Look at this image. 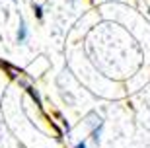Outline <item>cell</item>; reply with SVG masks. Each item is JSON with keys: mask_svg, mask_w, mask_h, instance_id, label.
I'll use <instances>...</instances> for the list:
<instances>
[{"mask_svg": "<svg viewBox=\"0 0 150 148\" xmlns=\"http://www.w3.org/2000/svg\"><path fill=\"white\" fill-rule=\"evenodd\" d=\"M101 129H103V121H100V123H98V127H94V129H92V140H94L96 144H100V138H101Z\"/></svg>", "mask_w": 150, "mask_h": 148, "instance_id": "6da1fadb", "label": "cell"}, {"mask_svg": "<svg viewBox=\"0 0 150 148\" xmlns=\"http://www.w3.org/2000/svg\"><path fill=\"white\" fill-rule=\"evenodd\" d=\"M25 39H28V25H25L23 22H20V29H18V41H20V43H23Z\"/></svg>", "mask_w": 150, "mask_h": 148, "instance_id": "7a4b0ae2", "label": "cell"}, {"mask_svg": "<svg viewBox=\"0 0 150 148\" xmlns=\"http://www.w3.org/2000/svg\"><path fill=\"white\" fill-rule=\"evenodd\" d=\"M25 90H28V92H29V96H31V98L35 99L37 107H43V105H41V98H39V92H37V90H35L33 86H25Z\"/></svg>", "mask_w": 150, "mask_h": 148, "instance_id": "3957f363", "label": "cell"}, {"mask_svg": "<svg viewBox=\"0 0 150 148\" xmlns=\"http://www.w3.org/2000/svg\"><path fill=\"white\" fill-rule=\"evenodd\" d=\"M33 14H35L37 20H41V18H43V6L41 4H33Z\"/></svg>", "mask_w": 150, "mask_h": 148, "instance_id": "277c9868", "label": "cell"}, {"mask_svg": "<svg viewBox=\"0 0 150 148\" xmlns=\"http://www.w3.org/2000/svg\"><path fill=\"white\" fill-rule=\"evenodd\" d=\"M74 148H88V144H86V140H80V142L74 144Z\"/></svg>", "mask_w": 150, "mask_h": 148, "instance_id": "5b68a950", "label": "cell"}]
</instances>
